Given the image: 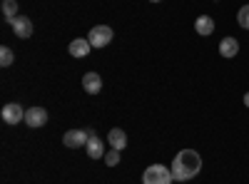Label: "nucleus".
I'll return each instance as SVG.
<instances>
[{
	"mask_svg": "<svg viewBox=\"0 0 249 184\" xmlns=\"http://www.w3.org/2000/svg\"><path fill=\"white\" fill-rule=\"evenodd\" d=\"M202 172V157L195 150H182L172 159V177L175 182H190Z\"/></svg>",
	"mask_w": 249,
	"mask_h": 184,
	"instance_id": "f257e3e1",
	"label": "nucleus"
},
{
	"mask_svg": "<svg viewBox=\"0 0 249 184\" xmlns=\"http://www.w3.org/2000/svg\"><path fill=\"white\" fill-rule=\"evenodd\" d=\"M172 169H167L164 165H150L142 174V184H172Z\"/></svg>",
	"mask_w": 249,
	"mask_h": 184,
	"instance_id": "f03ea898",
	"label": "nucleus"
},
{
	"mask_svg": "<svg viewBox=\"0 0 249 184\" xmlns=\"http://www.w3.org/2000/svg\"><path fill=\"white\" fill-rule=\"evenodd\" d=\"M112 28H107V25H95L92 30H90V35H88V40H90V45L92 48H107L110 43H112Z\"/></svg>",
	"mask_w": 249,
	"mask_h": 184,
	"instance_id": "7ed1b4c3",
	"label": "nucleus"
},
{
	"mask_svg": "<svg viewBox=\"0 0 249 184\" xmlns=\"http://www.w3.org/2000/svg\"><path fill=\"white\" fill-rule=\"evenodd\" d=\"M90 130H70L65 132V137H62V145L70 147V150H77V147H85L88 139H90Z\"/></svg>",
	"mask_w": 249,
	"mask_h": 184,
	"instance_id": "20e7f679",
	"label": "nucleus"
},
{
	"mask_svg": "<svg viewBox=\"0 0 249 184\" xmlns=\"http://www.w3.org/2000/svg\"><path fill=\"white\" fill-rule=\"evenodd\" d=\"M0 117H3L5 125H18V122L25 119V110L18 105V102H8V105L3 107V112H0Z\"/></svg>",
	"mask_w": 249,
	"mask_h": 184,
	"instance_id": "39448f33",
	"label": "nucleus"
},
{
	"mask_svg": "<svg viewBox=\"0 0 249 184\" xmlns=\"http://www.w3.org/2000/svg\"><path fill=\"white\" fill-rule=\"evenodd\" d=\"M10 28H13V33L18 35V37H30L33 35V20L28 17V15H18L13 23H10Z\"/></svg>",
	"mask_w": 249,
	"mask_h": 184,
	"instance_id": "423d86ee",
	"label": "nucleus"
},
{
	"mask_svg": "<svg viewBox=\"0 0 249 184\" xmlns=\"http://www.w3.org/2000/svg\"><path fill=\"white\" fill-rule=\"evenodd\" d=\"M25 122H28V127H43L45 122H48V110L45 107H30L25 110Z\"/></svg>",
	"mask_w": 249,
	"mask_h": 184,
	"instance_id": "0eeeda50",
	"label": "nucleus"
},
{
	"mask_svg": "<svg viewBox=\"0 0 249 184\" xmlns=\"http://www.w3.org/2000/svg\"><path fill=\"white\" fill-rule=\"evenodd\" d=\"M82 90L88 95H97L102 90V77L97 72H85L82 75Z\"/></svg>",
	"mask_w": 249,
	"mask_h": 184,
	"instance_id": "6e6552de",
	"label": "nucleus"
},
{
	"mask_svg": "<svg viewBox=\"0 0 249 184\" xmlns=\"http://www.w3.org/2000/svg\"><path fill=\"white\" fill-rule=\"evenodd\" d=\"M85 150H88V157L90 159H100V157H105V142H102L97 134H90Z\"/></svg>",
	"mask_w": 249,
	"mask_h": 184,
	"instance_id": "1a4fd4ad",
	"label": "nucleus"
},
{
	"mask_svg": "<svg viewBox=\"0 0 249 184\" xmlns=\"http://www.w3.org/2000/svg\"><path fill=\"white\" fill-rule=\"evenodd\" d=\"M68 50H70L72 57H85V55H90L92 45H90V40H85V37H75Z\"/></svg>",
	"mask_w": 249,
	"mask_h": 184,
	"instance_id": "9d476101",
	"label": "nucleus"
},
{
	"mask_svg": "<svg viewBox=\"0 0 249 184\" xmlns=\"http://www.w3.org/2000/svg\"><path fill=\"white\" fill-rule=\"evenodd\" d=\"M237 52H239V43H237V40H234V37H222L219 55L227 57V60H232V57H237Z\"/></svg>",
	"mask_w": 249,
	"mask_h": 184,
	"instance_id": "9b49d317",
	"label": "nucleus"
},
{
	"mask_svg": "<svg viewBox=\"0 0 249 184\" xmlns=\"http://www.w3.org/2000/svg\"><path fill=\"white\" fill-rule=\"evenodd\" d=\"M107 142L112 145V150H124L127 147V134H124V130H120V127H115V130H110V134H107Z\"/></svg>",
	"mask_w": 249,
	"mask_h": 184,
	"instance_id": "f8f14e48",
	"label": "nucleus"
},
{
	"mask_svg": "<svg viewBox=\"0 0 249 184\" xmlns=\"http://www.w3.org/2000/svg\"><path fill=\"white\" fill-rule=\"evenodd\" d=\"M195 30H197L202 37L212 35V33H214V20H212L210 15H199V17L195 20Z\"/></svg>",
	"mask_w": 249,
	"mask_h": 184,
	"instance_id": "ddd939ff",
	"label": "nucleus"
},
{
	"mask_svg": "<svg viewBox=\"0 0 249 184\" xmlns=\"http://www.w3.org/2000/svg\"><path fill=\"white\" fill-rule=\"evenodd\" d=\"M18 3L15 0H3V15H5V23H13V20L18 17Z\"/></svg>",
	"mask_w": 249,
	"mask_h": 184,
	"instance_id": "4468645a",
	"label": "nucleus"
},
{
	"mask_svg": "<svg viewBox=\"0 0 249 184\" xmlns=\"http://www.w3.org/2000/svg\"><path fill=\"white\" fill-rule=\"evenodd\" d=\"M13 60H15V52H13L8 45L0 48V65H3V67H10V65H13Z\"/></svg>",
	"mask_w": 249,
	"mask_h": 184,
	"instance_id": "2eb2a0df",
	"label": "nucleus"
},
{
	"mask_svg": "<svg viewBox=\"0 0 249 184\" xmlns=\"http://www.w3.org/2000/svg\"><path fill=\"white\" fill-rule=\"evenodd\" d=\"M237 23H239V28L249 30V5H242V8H239V13H237Z\"/></svg>",
	"mask_w": 249,
	"mask_h": 184,
	"instance_id": "dca6fc26",
	"label": "nucleus"
},
{
	"mask_svg": "<svg viewBox=\"0 0 249 184\" xmlns=\"http://www.w3.org/2000/svg\"><path fill=\"white\" fill-rule=\"evenodd\" d=\"M105 165H107V167H115V165H120V150L105 152Z\"/></svg>",
	"mask_w": 249,
	"mask_h": 184,
	"instance_id": "f3484780",
	"label": "nucleus"
},
{
	"mask_svg": "<svg viewBox=\"0 0 249 184\" xmlns=\"http://www.w3.org/2000/svg\"><path fill=\"white\" fill-rule=\"evenodd\" d=\"M244 105H247V107H249V92H247V95H244Z\"/></svg>",
	"mask_w": 249,
	"mask_h": 184,
	"instance_id": "a211bd4d",
	"label": "nucleus"
},
{
	"mask_svg": "<svg viewBox=\"0 0 249 184\" xmlns=\"http://www.w3.org/2000/svg\"><path fill=\"white\" fill-rule=\"evenodd\" d=\"M150 3H160V0H150Z\"/></svg>",
	"mask_w": 249,
	"mask_h": 184,
	"instance_id": "6ab92c4d",
	"label": "nucleus"
}]
</instances>
